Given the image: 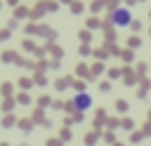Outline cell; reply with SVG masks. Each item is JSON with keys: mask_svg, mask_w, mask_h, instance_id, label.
<instances>
[{"mask_svg": "<svg viewBox=\"0 0 151 146\" xmlns=\"http://www.w3.org/2000/svg\"><path fill=\"white\" fill-rule=\"evenodd\" d=\"M109 19H111V24H113L116 28H127V26H132V12H130L127 7H116Z\"/></svg>", "mask_w": 151, "mask_h": 146, "instance_id": "obj_1", "label": "cell"}, {"mask_svg": "<svg viewBox=\"0 0 151 146\" xmlns=\"http://www.w3.org/2000/svg\"><path fill=\"white\" fill-rule=\"evenodd\" d=\"M73 106H76L78 111H87V108L92 106V94H83V92L76 94V97H73Z\"/></svg>", "mask_w": 151, "mask_h": 146, "instance_id": "obj_2", "label": "cell"}]
</instances>
